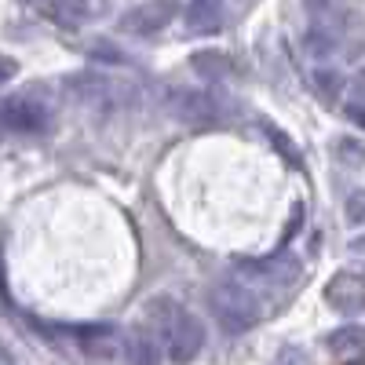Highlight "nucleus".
<instances>
[{
  "instance_id": "nucleus-18",
  "label": "nucleus",
  "mask_w": 365,
  "mask_h": 365,
  "mask_svg": "<svg viewBox=\"0 0 365 365\" xmlns=\"http://www.w3.org/2000/svg\"><path fill=\"white\" fill-rule=\"evenodd\" d=\"M314 88L322 91L325 99H336V91L344 88V81H340L336 73H329V70H318V73H314Z\"/></svg>"
},
{
  "instance_id": "nucleus-21",
  "label": "nucleus",
  "mask_w": 365,
  "mask_h": 365,
  "mask_svg": "<svg viewBox=\"0 0 365 365\" xmlns=\"http://www.w3.org/2000/svg\"><path fill=\"white\" fill-rule=\"evenodd\" d=\"M336 150H340V154H344L347 161H365V146H361V143H351V139H344Z\"/></svg>"
},
{
  "instance_id": "nucleus-11",
  "label": "nucleus",
  "mask_w": 365,
  "mask_h": 365,
  "mask_svg": "<svg viewBox=\"0 0 365 365\" xmlns=\"http://www.w3.org/2000/svg\"><path fill=\"white\" fill-rule=\"evenodd\" d=\"M303 48L311 58H332L340 51V22L336 19H311L307 34H303Z\"/></svg>"
},
{
  "instance_id": "nucleus-2",
  "label": "nucleus",
  "mask_w": 365,
  "mask_h": 365,
  "mask_svg": "<svg viewBox=\"0 0 365 365\" xmlns=\"http://www.w3.org/2000/svg\"><path fill=\"white\" fill-rule=\"evenodd\" d=\"M66 96L91 113H120L139 103V84L113 73H73L66 81Z\"/></svg>"
},
{
  "instance_id": "nucleus-22",
  "label": "nucleus",
  "mask_w": 365,
  "mask_h": 365,
  "mask_svg": "<svg viewBox=\"0 0 365 365\" xmlns=\"http://www.w3.org/2000/svg\"><path fill=\"white\" fill-rule=\"evenodd\" d=\"M15 73H19V63H15L11 55H0V84L15 81Z\"/></svg>"
},
{
  "instance_id": "nucleus-14",
  "label": "nucleus",
  "mask_w": 365,
  "mask_h": 365,
  "mask_svg": "<svg viewBox=\"0 0 365 365\" xmlns=\"http://www.w3.org/2000/svg\"><path fill=\"white\" fill-rule=\"evenodd\" d=\"M325 347L344 358H361L365 354V325H340L336 332L325 336Z\"/></svg>"
},
{
  "instance_id": "nucleus-26",
  "label": "nucleus",
  "mask_w": 365,
  "mask_h": 365,
  "mask_svg": "<svg viewBox=\"0 0 365 365\" xmlns=\"http://www.w3.org/2000/svg\"><path fill=\"white\" fill-rule=\"evenodd\" d=\"M0 365H11V361H8V354H4V351H0Z\"/></svg>"
},
{
  "instance_id": "nucleus-4",
  "label": "nucleus",
  "mask_w": 365,
  "mask_h": 365,
  "mask_svg": "<svg viewBox=\"0 0 365 365\" xmlns=\"http://www.w3.org/2000/svg\"><path fill=\"white\" fill-rule=\"evenodd\" d=\"M234 278L252 289L256 296L259 292H282L289 285L299 282V263L296 256L289 252H274V256H256V259H237L234 263Z\"/></svg>"
},
{
  "instance_id": "nucleus-16",
  "label": "nucleus",
  "mask_w": 365,
  "mask_h": 365,
  "mask_svg": "<svg viewBox=\"0 0 365 365\" xmlns=\"http://www.w3.org/2000/svg\"><path fill=\"white\" fill-rule=\"evenodd\" d=\"M125 358H128L132 365H158V347L150 344L146 336H128V351H125Z\"/></svg>"
},
{
  "instance_id": "nucleus-13",
  "label": "nucleus",
  "mask_w": 365,
  "mask_h": 365,
  "mask_svg": "<svg viewBox=\"0 0 365 365\" xmlns=\"http://www.w3.org/2000/svg\"><path fill=\"white\" fill-rule=\"evenodd\" d=\"M190 70H194L197 77H205V81H227V77L237 73L234 58H230L227 51H216V48L194 51V55H190Z\"/></svg>"
},
{
  "instance_id": "nucleus-7",
  "label": "nucleus",
  "mask_w": 365,
  "mask_h": 365,
  "mask_svg": "<svg viewBox=\"0 0 365 365\" xmlns=\"http://www.w3.org/2000/svg\"><path fill=\"white\" fill-rule=\"evenodd\" d=\"M325 299L332 311L358 314L365 311V267L361 270H336L325 285Z\"/></svg>"
},
{
  "instance_id": "nucleus-24",
  "label": "nucleus",
  "mask_w": 365,
  "mask_h": 365,
  "mask_svg": "<svg viewBox=\"0 0 365 365\" xmlns=\"http://www.w3.org/2000/svg\"><path fill=\"white\" fill-rule=\"evenodd\" d=\"M351 117H354V125L365 128V106H351Z\"/></svg>"
},
{
  "instance_id": "nucleus-17",
  "label": "nucleus",
  "mask_w": 365,
  "mask_h": 365,
  "mask_svg": "<svg viewBox=\"0 0 365 365\" xmlns=\"http://www.w3.org/2000/svg\"><path fill=\"white\" fill-rule=\"evenodd\" d=\"M344 216L354 223V227H365V190H354L344 205Z\"/></svg>"
},
{
  "instance_id": "nucleus-23",
  "label": "nucleus",
  "mask_w": 365,
  "mask_h": 365,
  "mask_svg": "<svg viewBox=\"0 0 365 365\" xmlns=\"http://www.w3.org/2000/svg\"><path fill=\"white\" fill-rule=\"evenodd\" d=\"M351 91H354V99H358V106H365V73H358V77H354Z\"/></svg>"
},
{
  "instance_id": "nucleus-15",
  "label": "nucleus",
  "mask_w": 365,
  "mask_h": 365,
  "mask_svg": "<svg viewBox=\"0 0 365 365\" xmlns=\"http://www.w3.org/2000/svg\"><path fill=\"white\" fill-rule=\"evenodd\" d=\"M263 132H267L270 146L278 150V154H282V158H285V161H289L292 168H303V154H299V150H296V143H292V139H289V135H285L282 128H274L270 120H263Z\"/></svg>"
},
{
  "instance_id": "nucleus-6",
  "label": "nucleus",
  "mask_w": 365,
  "mask_h": 365,
  "mask_svg": "<svg viewBox=\"0 0 365 365\" xmlns=\"http://www.w3.org/2000/svg\"><path fill=\"white\" fill-rule=\"evenodd\" d=\"M172 19H175V0H143V4L120 15V29L132 37H158Z\"/></svg>"
},
{
  "instance_id": "nucleus-8",
  "label": "nucleus",
  "mask_w": 365,
  "mask_h": 365,
  "mask_svg": "<svg viewBox=\"0 0 365 365\" xmlns=\"http://www.w3.org/2000/svg\"><path fill=\"white\" fill-rule=\"evenodd\" d=\"M0 125H4L8 132H22V135H37L51 125V113L34 103V99H8L4 106H0Z\"/></svg>"
},
{
  "instance_id": "nucleus-19",
  "label": "nucleus",
  "mask_w": 365,
  "mask_h": 365,
  "mask_svg": "<svg viewBox=\"0 0 365 365\" xmlns=\"http://www.w3.org/2000/svg\"><path fill=\"white\" fill-rule=\"evenodd\" d=\"M91 55L103 58V63H117V66L128 63V55L120 51V48H113V44H106V41H96V44H91Z\"/></svg>"
},
{
  "instance_id": "nucleus-12",
  "label": "nucleus",
  "mask_w": 365,
  "mask_h": 365,
  "mask_svg": "<svg viewBox=\"0 0 365 365\" xmlns=\"http://www.w3.org/2000/svg\"><path fill=\"white\" fill-rule=\"evenodd\" d=\"M187 29L190 34H216L223 29V19H227V8L223 0H187Z\"/></svg>"
},
{
  "instance_id": "nucleus-20",
  "label": "nucleus",
  "mask_w": 365,
  "mask_h": 365,
  "mask_svg": "<svg viewBox=\"0 0 365 365\" xmlns=\"http://www.w3.org/2000/svg\"><path fill=\"white\" fill-rule=\"evenodd\" d=\"M274 365H311V354L303 351V347H282Z\"/></svg>"
},
{
  "instance_id": "nucleus-10",
  "label": "nucleus",
  "mask_w": 365,
  "mask_h": 365,
  "mask_svg": "<svg viewBox=\"0 0 365 365\" xmlns=\"http://www.w3.org/2000/svg\"><path fill=\"white\" fill-rule=\"evenodd\" d=\"M77 344H81V351L91 354V358H125V351H128V340L120 336L117 329H110V325L77 329Z\"/></svg>"
},
{
  "instance_id": "nucleus-27",
  "label": "nucleus",
  "mask_w": 365,
  "mask_h": 365,
  "mask_svg": "<svg viewBox=\"0 0 365 365\" xmlns=\"http://www.w3.org/2000/svg\"><path fill=\"white\" fill-rule=\"evenodd\" d=\"M347 365H365V361H361V358H354V361H347Z\"/></svg>"
},
{
  "instance_id": "nucleus-9",
  "label": "nucleus",
  "mask_w": 365,
  "mask_h": 365,
  "mask_svg": "<svg viewBox=\"0 0 365 365\" xmlns=\"http://www.w3.org/2000/svg\"><path fill=\"white\" fill-rule=\"evenodd\" d=\"M44 15L63 29H81L103 15V0H44Z\"/></svg>"
},
{
  "instance_id": "nucleus-25",
  "label": "nucleus",
  "mask_w": 365,
  "mask_h": 365,
  "mask_svg": "<svg viewBox=\"0 0 365 365\" xmlns=\"http://www.w3.org/2000/svg\"><path fill=\"white\" fill-rule=\"evenodd\" d=\"M234 4H237V8H249V4H256V0H234Z\"/></svg>"
},
{
  "instance_id": "nucleus-1",
  "label": "nucleus",
  "mask_w": 365,
  "mask_h": 365,
  "mask_svg": "<svg viewBox=\"0 0 365 365\" xmlns=\"http://www.w3.org/2000/svg\"><path fill=\"white\" fill-rule=\"evenodd\" d=\"M146 322H150V332H154L158 347L175 365H187V361H194L201 354V347H205V325L187 307H182L179 299H172V296L150 299Z\"/></svg>"
},
{
  "instance_id": "nucleus-3",
  "label": "nucleus",
  "mask_w": 365,
  "mask_h": 365,
  "mask_svg": "<svg viewBox=\"0 0 365 365\" xmlns=\"http://www.w3.org/2000/svg\"><path fill=\"white\" fill-rule=\"evenodd\" d=\"M208 307L216 314V322L227 329V332H249L259 318H263V299L245 289L241 282H223V285H212L208 292Z\"/></svg>"
},
{
  "instance_id": "nucleus-5",
  "label": "nucleus",
  "mask_w": 365,
  "mask_h": 365,
  "mask_svg": "<svg viewBox=\"0 0 365 365\" xmlns=\"http://www.w3.org/2000/svg\"><path fill=\"white\" fill-rule=\"evenodd\" d=\"M165 110L179 120H187V125H216L227 113V103L205 88H168Z\"/></svg>"
}]
</instances>
